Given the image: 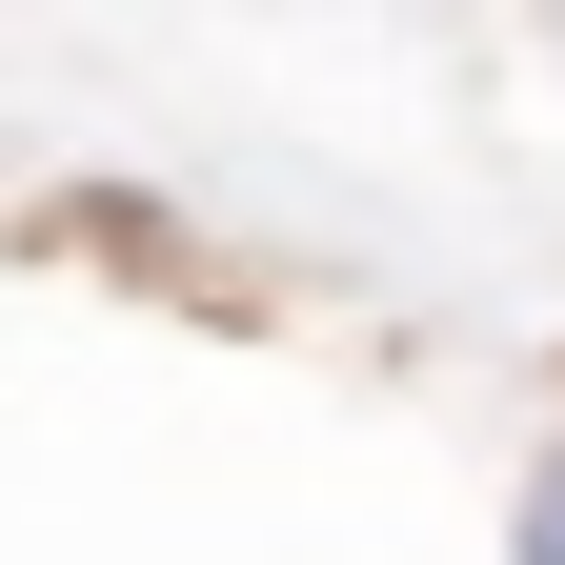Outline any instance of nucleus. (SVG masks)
<instances>
[{
	"label": "nucleus",
	"mask_w": 565,
	"mask_h": 565,
	"mask_svg": "<svg viewBox=\"0 0 565 565\" xmlns=\"http://www.w3.org/2000/svg\"><path fill=\"white\" fill-rule=\"evenodd\" d=\"M505 545H525V565H565V445L525 465V525H505Z\"/></svg>",
	"instance_id": "1"
}]
</instances>
